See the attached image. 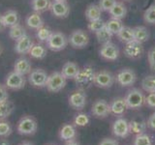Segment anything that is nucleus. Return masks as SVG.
<instances>
[{"instance_id": "obj_55", "label": "nucleus", "mask_w": 155, "mask_h": 145, "mask_svg": "<svg viewBox=\"0 0 155 145\" xmlns=\"http://www.w3.org/2000/svg\"><path fill=\"white\" fill-rule=\"evenodd\" d=\"M126 1H129V0H126Z\"/></svg>"}, {"instance_id": "obj_40", "label": "nucleus", "mask_w": 155, "mask_h": 145, "mask_svg": "<svg viewBox=\"0 0 155 145\" xmlns=\"http://www.w3.org/2000/svg\"><path fill=\"white\" fill-rule=\"evenodd\" d=\"M134 145H152V140L148 134L143 133L137 134L134 141Z\"/></svg>"}, {"instance_id": "obj_25", "label": "nucleus", "mask_w": 155, "mask_h": 145, "mask_svg": "<svg viewBox=\"0 0 155 145\" xmlns=\"http://www.w3.org/2000/svg\"><path fill=\"white\" fill-rule=\"evenodd\" d=\"M129 123V132L131 134H143L145 132L147 127V124L142 120H132L130 121Z\"/></svg>"}, {"instance_id": "obj_52", "label": "nucleus", "mask_w": 155, "mask_h": 145, "mask_svg": "<svg viewBox=\"0 0 155 145\" xmlns=\"http://www.w3.org/2000/svg\"><path fill=\"white\" fill-rule=\"evenodd\" d=\"M2 51H3V50H2V47H1V45H0V55L2 54Z\"/></svg>"}, {"instance_id": "obj_2", "label": "nucleus", "mask_w": 155, "mask_h": 145, "mask_svg": "<svg viewBox=\"0 0 155 145\" xmlns=\"http://www.w3.org/2000/svg\"><path fill=\"white\" fill-rule=\"evenodd\" d=\"M38 130V124L36 119L31 115H24L19 119L17 130L19 134L22 135H32L35 134Z\"/></svg>"}, {"instance_id": "obj_9", "label": "nucleus", "mask_w": 155, "mask_h": 145, "mask_svg": "<svg viewBox=\"0 0 155 145\" xmlns=\"http://www.w3.org/2000/svg\"><path fill=\"white\" fill-rule=\"evenodd\" d=\"M114 82V76L108 71H100L95 74L93 83L96 86L101 87V88H110L113 86Z\"/></svg>"}, {"instance_id": "obj_24", "label": "nucleus", "mask_w": 155, "mask_h": 145, "mask_svg": "<svg viewBox=\"0 0 155 145\" xmlns=\"http://www.w3.org/2000/svg\"><path fill=\"white\" fill-rule=\"evenodd\" d=\"M26 24L29 28L31 29H39L44 25V21L42 17L40 16L39 13H33L30 14L29 16L26 18Z\"/></svg>"}, {"instance_id": "obj_38", "label": "nucleus", "mask_w": 155, "mask_h": 145, "mask_svg": "<svg viewBox=\"0 0 155 145\" xmlns=\"http://www.w3.org/2000/svg\"><path fill=\"white\" fill-rule=\"evenodd\" d=\"M51 33L52 32L50 28L43 25L42 27L37 29V38L40 42H47Z\"/></svg>"}, {"instance_id": "obj_51", "label": "nucleus", "mask_w": 155, "mask_h": 145, "mask_svg": "<svg viewBox=\"0 0 155 145\" xmlns=\"http://www.w3.org/2000/svg\"><path fill=\"white\" fill-rule=\"evenodd\" d=\"M19 145H33L32 143H30V142H27V141H24V142H22V143H21Z\"/></svg>"}, {"instance_id": "obj_21", "label": "nucleus", "mask_w": 155, "mask_h": 145, "mask_svg": "<svg viewBox=\"0 0 155 145\" xmlns=\"http://www.w3.org/2000/svg\"><path fill=\"white\" fill-rule=\"evenodd\" d=\"M111 18H115V19H122L126 17L127 14V8H126L125 5L122 2H117L116 1L115 4L113 6L110 11H109Z\"/></svg>"}, {"instance_id": "obj_54", "label": "nucleus", "mask_w": 155, "mask_h": 145, "mask_svg": "<svg viewBox=\"0 0 155 145\" xmlns=\"http://www.w3.org/2000/svg\"><path fill=\"white\" fill-rule=\"evenodd\" d=\"M48 145H53V144H48Z\"/></svg>"}, {"instance_id": "obj_36", "label": "nucleus", "mask_w": 155, "mask_h": 145, "mask_svg": "<svg viewBox=\"0 0 155 145\" xmlns=\"http://www.w3.org/2000/svg\"><path fill=\"white\" fill-rule=\"evenodd\" d=\"M12 126L8 121L0 120V138H6L12 134Z\"/></svg>"}, {"instance_id": "obj_48", "label": "nucleus", "mask_w": 155, "mask_h": 145, "mask_svg": "<svg viewBox=\"0 0 155 145\" xmlns=\"http://www.w3.org/2000/svg\"><path fill=\"white\" fill-rule=\"evenodd\" d=\"M6 28V25L4 23V19H3V14H0V32L3 31L4 29Z\"/></svg>"}, {"instance_id": "obj_39", "label": "nucleus", "mask_w": 155, "mask_h": 145, "mask_svg": "<svg viewBox=\"0 0 155 145\" xmlns=\"http://www.w3.org/2000/svg\"><path fill=\"white\" fill-rule=\"evenodd\" d=\"M105 27H106V22L102 18L95 19V21H89L88 23V29L94 33H97L98 31H100L101 29H103Z\"/></svg>"}, {"instance_id": "obj_1", "label": "nucleus", "mask_w": 155, "mask_h": 145, "mask_svg": "<svg viewBox=\"0 0 155 145\" xmlns=\"http://www.w3.org/2000/svg\"><path fill=\"white\" fill-rule=\"evenodd\" d=\"M95 74L96 72L91 66H84L82 69H80L78 75L74 79L78 88L81 90H84L86 88H88L93 83Z\"/></svg>"}, {"instance_id": "obj_28", "label": "nucleus", "mask_w": 155, "mask_h": 145, "mask_svg": "<svg viewBox=\"0 0 155 145\" xmlns=\"http://www.w3.org/2000/svg\"><path fill=\"white\" fill-rule=\"evenodd\" d=\"M101 14L102 10L100 9L99 5L96 4H90L85 10V17L89 21L101 18Z\"/></svg>"}, {"instance_id": "obj_37", "label": "nucleus", "mask_w": 155, "mask_h": 145, "mask_svg": "<svg viewBox=\"0 0 155 145\" xmlns=\"http://www.w3.org/2000/svg\"><path fill=\"white\" fill-rule=\"evenodd\" d=\"M143 21L148 24H155V4L149 6L144 11Z\"/></svg>"}, {"instance_id": "obj_18", "label": "nucleus", "mask_w": 155, "mask_h": 145, "mask_svg": "<svg viewBox=\"0 0 155 145\" xmlns=\"http://www.w3.org/2000/svg\"><path fill=\"white\" fill-rule=\"evenodd\" d=\"M127 108H128V106H127V104H126L125 98H116L113 100V102H111L110 105V113H113L114 115H117V116L122 115Z\"/></svg>"}, {"instance_id": "obj_7", "label": "nucleus", "mask_w": 155, "mask_h": 145, "mask_svg": "<svg viewBox=\"0 0 155 145\" xmlns=\"http://www.w3.org/2000/svg\"><path fill=\"white\" fill-rule=\"evenodd\" d=\"M25 77L17 72H12L7 76L5 80V85L8 89L21 90L25 86Z\"/></svg>"}, {"instance_id": "obj_47", "label": "nucleus", "mask_w": 155, "mask_h": 145, "mask_svg": "<svg viewBox=\"0 0 155 145\" xmlns=\"http://www.w3.org/2000/svg\"><path fill=\"white\" fill-rule=\"evenodd\" d=\"M147 124V127H149L150 129H152V130H155V111L149 116Z\"/></svg>"}, {"instance_id": "obj_42", "label": "nucleus", "mask_w": 155, "mask_h": 145, "mask_svg": "<svg viewBox=\"0 0 155 145\" xmlns=\"http://www.w3.org/2000/svg\"><path fill=\"white\" fill-rule=\"evenodd\" d=\"M116 0H99V7L102 11L109 12L115 4Z\"/></svg>"}, {"instance_id": "obj_29", "label": "nucleus", "mask_w": 155, "mask_h": 145, "mask_svg": "<svg viewBox=\"0 0 155 145\" xmlns=\"http://www.w3.org/2000/svg\"><path fill=\"white\" fill-rule=\"evenodd\" d=\"M117 37L121 42H123L125 44L135 41L134 29L131 27H128V26H123L122 29H121L119 33L117 34Z\"/></svg>"}, {"instance_id": "obj_11", "label": "nucleus", "mask_w": 155, "mask_h": 145, "mask_svg": "<svg viewBox=\"0 0 155 145\" xmlns=\"http://www.w3.org/2000/svg\"><path fill=\"white\" fill-rule=\"evenodd\" d=\"M100 56L109 61H114L119 57V48L114 43H107L102 45L100 48Z\"/></svg>"}, {"instance_id": "obj_31", "label": "nucleus", "mask_w": 155, "mask_h": 145, "mask_svg": "<svg viewBox=\"0 0 155 145\" xmlns=\"http://www.w3.org/2000/svg\"><path fill=\"white\" fill-rule=\"evenodd\" d=\"M123 26H124L123 23L120 19L110 18L106 22V28L108 29L113 35H117Z\"/></svg>"}, {"instance_id": "obj_41", "label": "nucleus", "mask_w": 155, "mask_h": 145, "mask_svg": "<svg viewBox=\"0 0 155 145\" xmlns=\"http://www.w3.org/2000/svg\"><path fill=\"white\" fill-rule=\"evenodd\" d=\"M89 123V117L85 113H79L74 119V124L78 127H85Z\"/></svg>"}, {"instance_id": "obj_8", "label": "nucleus", "mask_w": 155, "mask_h": 145, "mask_svg": "<svg viewBox=\"0 0 155 145\" xmlns=\"http://www.w3.org/2000/svg\"><path fill=\"white\" fill-rule=\"evenodd\" d=\"M48 74L42 69H36L30 72L28 76V81L32 86L37 88L46 87L48 80Z\"/></svg>"}, {"instance_id": "obj_30", "label": "nucleus", "mask_w": 155, "mask_h": 145, "mask_svg": "<svg viewBox=\"0 0 155 145\" xmlns=\"http://www.w3.org/2000/svg\"><path fill=\"white\" fill-rule=\"evenodd\" d=\"M14 104L9 100L0 103V120H5L9 117L14 111Z\"/></svg>"}, {"instance_id": "obj_34", "label": "nucleus", "mask_w": 155, "mask_h": 145, "mask_svg": "<svg viewBox=\"0 0 155 145\" xmlns=\"http://www.w3.org/2000/svg\"><path fill=\"white\" fill-rule=\"evenodd\" d=\"M142 87L145 92H155V76H147L142 80Z\"/></svg>"}, {"instance_id": "obj_43", "label": "nucleus", "mask_w": 155, "mask_h": 145, "mask_svg": "<svg viewBox=\"0 0 155 145\" xmlns=\"http://www.w3.org/2000/svg\"><path fill=\"white\" fill-rule=\"evenodd\" d=\"M147 61L150 70L155 72V47H151L147 52Z\"/></svg>"}, {"instance_id": "obj_45", "label": "nucleus", "mask_w": 155, "mask_h": 145, "mask_svg": "<svg viewBox=\"0 0 155 145\" xmlns=\"http://www.w3.org/2000/svg\"><path fill=\"white\" fill-rule=\"evenodd\" d=\"M145 103L151 108H155V92L149 93L147 97H145Z\"/></svg>"}, {"instance_id": "obj_15", "label": "nucleus", "mask_w": 155, "mask_h": 145, "mask_svg": "<svg viewBox=\"0 0 155 145\" xmlns=\"http://www.w3.org/2000/svg\"><path fill=\"white\" fill-rule=\"evenodd\" d=\"M91 112L95 117L105 118L110 113V105L105 100H97L92 105Z\"/></svg>"}, {"instance_id": "obj_20", "label": "nucleus", "mask_w": 155, "mask_h": 145, "mask_svg": "<svg viewBox=\"0 0 155 145\" xmlns=\"http://www.w3.org/2000/svg\"><path fill=\"white\" fill-rule=\"evenodd\" d=\"M80 71V67L75 62H66L62 67L61 72L67 79H74Z\"/></svg>"}, {"instance_id": "obj_6", "label": "nucleus", "mask_w": 155, "mask_h": 145, "mask_svg": "<svg viewBox=\"0 0 155 145\" xmlns=\"http://www.w3.org/2000/svg\"><path fill=\"white\" fill-rule=\"evenodd\" d=\"M70 45L75 48H84L89 43V37L84 30H75L73 31L70 37L68 38Z\"/></svg>"}, {"instance_id": "obj_3", "label": "nucleus", "mask_w": 155, "mask_h": 145, "mask_svg": "<svg viewBox=\"0 0 155 145\" xmlns=\"http://www.w3.org/2000/svg\"><path fill=\"white\" fill-rule=\"evenodd\" d=\"M67 83V79L62 75L61 72H54L48 76L47 89L51 93H58L60 92Z\"/></svg>"}, {"instance_id": "obj_46", "label": "nucleus", "mask_w": 155, "mask_h": 145, "mask_svg": "<svg viewBox=\"0 0 155 145\" xmlns=\"http://www.w3.org/2000/svg\"><path fill=\"white\" fill-rule=\"evenodd\" d=\"M99 145H118V142L113 138H104L103 140H101Z\"/></svg>"}, {"instance_id": "obj_35", "label": "nucleus", "mask_w": 155, "mask_h": 145, "mask_svg": "<svg viewBox=\"0 0 155 145\" xmlns=\"http://www.w3.org/2000/svg\"><path fill=\"white\" fill-rule=\"evenodd\" d=\"M95 34H96L97 41H98V43L101 44V45L110 43V40H111V37H113V34H111L106 27L103 28V29H101L100 31H98Z\"/></svg>"}, {"instance_id": "obj_10", "label": "nucleus", "mask_w": 155, "mask_h": 145, "mask_svg": "<svg viewBox=\"0 0 155 145\" xmlns=\"http://www.w3.org/2000/svg\"><path fill=\"white\" fill-rule=\"evenodd\" d=\"M69 105L72 108L81 110L86 105V94L84 90L78 89L69 96Z\"/></svg>"}, {"instance_id": "obj_26", "label": "nucleus", "mask_w": 155, "mask_h": 145, "mask_svg": "<svg viewBox=\"0 0 155 145\" xmlns=\"http://www.w3.org/2000/svg\"><path fill=\"white\" fill-rule=\"evenodd\" d=\"M3 19L6 27H12L18 23V13L15 10H8L3 14Z\"/></svg>"}, {"instance_id": "obj_12", "label": "nucleus", "mask_w": 155, "mask_h": 145, "mask_svg": "<svg viewBox=\"0 0 155 145\" xmlns=\"http://www.w3.org/2000/svg\"><path fill=\"white\" fill-rule=\"evenodd\" d=\"M136 79H137L136 72L132 69H128V68L119 71L116 76V81L123 87L133 85L136 82Z\"/></svg>"}, {"instance_id": "obj_27", "label": "nucleus", "mask_w": 155, "mask_h": 145, "mask_svg": "<svg viewBox=\"0 0 155 145\" xmlns=\"http://www.w3.org/2000/svg\"><path fill=\"white\" fill-rule=\"evenodd\" d=\"M51 0H32L31 1V7L36 13H43L48 10H51Z\"/></svg>"}, {"instance_id": "obj_22", "label": "nucleus", "mask_w": 155, "mask_h": 145, "mask_svg": "<svg viewBox=\"0 0 155 145\" xmlns=\"http://www.w3.org/2000/svg\"><path fill=\"white\" fill-rule=\"evenodd\" d=\"M77 135L76 128L72 124H64L59 130V137L62 140H73Z\"/></svg>"}, {"instance_id": "obj_32", "label": "nucleus", "mask_w": 155, "mask_h": 145, "mask_svg": "<svg viewBox=\"0 0 155 145\" xmlns=\"http://www.w3.org/2000/svg\"><path fill=\"white\" fill-rule=\"evenodd\" d=\"M29 55L35 59H43L47 55V48L40 44L33 45L30 51H29Z\"/></svg>"}, {"instance_id": "obj_23", "label": "nucleus", "mask_w": 155, "mask_h": 145, "mask_svg": "<svg viewBox=\"0 0 155 145\" xmlns=\"http://www.w3.org/2000/svg\"><path fill=\"white\" fill-rule=\"evenodd\" d=\"M134 29V38L135 41H137L140 44H143L148 41L149 39V31L145 26H136Z\"/></svg>"}, {"instance_id": "obj_17", "label": "nucleus", "mask_w": 155, "mask_h": 145, "mask_svg": "<svg viewBox=\"0 0 155 145\" xmlns=\"http://www.w3.org/2000/svg\"><path fill=\"white\" fill-rule=\"evenodd\" d=\"M33 41L31 38L29 37L27 34H25L21 38H19L18 40L16 41V45H15V50L18 54H26L29 53L31 47H33Z\"/></svg>"}, {"instance_id": "obj_13", "label": "nucleus", "mask_w": 155, "mask_h": 145, "mask_svg": "<svg viewBox=\"0 0 155 145\" xmlns=\"http://www.w3.org/2000/svg\"><path fill=\"white\" fill-rule=\"evenodd\" d=\"M124 55L130 59H138L143 53V44H140L137 41H132L127 43L124 47Z\"/></svg>"}, {"instance_id": "obj_5", "label": "nucleus", "mask_w": 155, "mask_h": 145, "mask_svg": "<svg viewBox=\"0 0 155 145\" xmlns=\"http://www.w3.org/2000/svg\"><path fill=\"white\" fill-rule=\"evenodd\" d=\"M125 101L128 108L138 109L144 104L145 97L142 91L135 88L128 92V94L125 97Z\"/></svg>"}, {"instance_id": "obj_49", "label": "nucleus", "mask_w": 155, "mask_h": 145, "mask_svg": "<svg viewBox=\"0 0 155 145\" xmlns=\"http://www.w3.org/2000/svg\"><path fill=\"white\" fill-rule=\"evenodd\" d=\"M0 145H11V143L9 142L8 139L2 138V139H0Z\"/></svg>"}, {"instance_id": "obj_53", "label": "nucleus", "mask_w": 155, "mask_h": 145, "mask_svg": "<svg viewBox=\"0 0 155 145\" xmlns=\"http://www.w3.org/2000/svg\"><path fill=\"white\" fill-rule=\"evenodd\" d=\"M57 1H67V0H57Z\"/></svg>"}, {"instance_id": "obj_33", "label": "nucleus", "mask_w": 155, "mask_h": 145, "mask_svg": "<svg viewBox=\"0 0 155 145\" xmlns=\"http://www.w3.org/2000/svg\"><path fill=\"white\" fill-rule=\"evenodd\" d=\"M26 34L25 29L21 26V24H16L12 27H10V31H9V37L12 39V40L17 41L19 38H21Z\"/></svg>"}, {"instance_id": "obj_14", "label": "nucleus", "mask_w": 155, "mask_h": 145, "mask_svg": "<svg viewBox=\"0 0 155 145\" xmlns=\"http://www.w3.org/2000/svg\"><path fill=\"white\" fill-rule=\"evenodd\" d=\"M51 11L54 17L59 18H65L68 17V14L70 13V7L68 5L67 1L53 0L51 6Z\"/></svg>"}, {"instance_id": "obj_4", "label": "nucleus", "mask_w": 155, "mask_h": 145, "mask_svg": "<svg viewBox=\"0 0 155 145\" xmlns=\"http://www.w3.org/2000/svg\"><path fill=\"white\" fill-rule=\"evenodd\" d=\"M48 48H50L52 51H60L67 47L68 43V38L65 36V34L62 32H52L48 40L46 42Z\"/></svg>"}, {"instance_id": "obj_50", "label": "nucleus", "mask_w": 155, "mask_h": 145, "mask_svg": "<svg viewBox=\"0 0 155 145\" xmlns=\"http://www.w3.org/2000/svg\"><path fill=\"white\" fill-rule=\"evenodd\" d=\"M65 145H80V144L78 143L77 141H75L74 139H73V140H68L67 143Z\"/></svg>"}, {"instance_id": "obj_16", "label": "nucleus", "mask_w": 155, "mask_h": 145, "mask_svg": "<svg viewBox=\"0 0 155 145\" xmlns=\"http://www.w3.org/2000/svg\"><path fill=\"white\" fill-rule=\"evenodd\" d=\"M113 133L115 137H126L130 134L129 132V123L124 118L116 119L113 125Z\"/></svg>"}, {"instance_id": "obj_19", "label": "nucleus", "mask_w": 155, "mask_h": 145, "mask_svg": "<svg viewBox=\"0 0 155 145\" xmlns=\"http://www.w3.org/2000/svg\"><path fill=\"white\" fill-rule=\"evenodd\" d=\"M31 68H32V66H31L30 61L24 57H21V58H18V59H17L16 62H15L14 71L22 75V76H25L27 74H30Z\"/></svg>"}, {"instance_id": "obj_44", "label": "nucleus", "mask_w": 155, "mask_h": 145, "mask_svg": "<svg viewBox=\"0 0 155 145\" xmlns=\"http://www.w3.org/2000/svg\"><path fill=\"white\" fill-rule=\"evenodd\" d=\"M8 99H9V93L6 85L0 83V103H3V102L7 101Z\"/></svg>"}]
</instances>
